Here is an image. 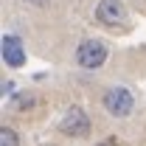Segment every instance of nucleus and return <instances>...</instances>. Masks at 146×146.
Wrapping results in <instances>:
<instances>
[{
	"instance_id": "obj_1",
	"label": "nucleus",
	"mask_w": 146,
	"mask_h": 146,
	"mask_svg": "<svg viewBox=\"0 0 146 146\" xmlns=\"http://www.w3.org/2000/svg\"><path fill=\"white\" fill-rule=\"evenodd\" d=\"M76 65L82 68V70H101L104 65H107L110 59V48L104 39H96V36H87V39H82L79 45H76Z\"/></svg>"
},
{
	"instance_id": "obj_2",
	"label": "nucleus",
	"mask_w": 146,
	"mask_h": 146,
	"mask_svg": "<svg viewBox=\"0 0 146 146\" xmlns=\"http://www.w3.org/2000/svg\"><path fill=\"white\" fill-rule=\"evenodd\" d=\"M101 107H104V112L110 118L121 121V118H129L135 112V96L124 84H112V87H107L101 93Z\"/></svg>"
},
{
	"instance_id": "obj_3",
	"label": "nucleus",
	"mask_w": 146,
	"mask_h": 146,
	"mask_svg": "<svg viewBox=\"0 0 146 146\" xmlns=\"http://www.w3.org/2000/svg\"><path fill=\"white\" fill-rule=\"evenodd\" d=\"M90 129H93L90 115H87V110L79 107V104H70V107L62 112V118H59V132H62L65 138L82 141V138L90 135Z\"/></svg>"
},
{
	"instance_id": "obj_4",
	"label": "nucleus",
	"mask_w": 146,
	"mask_h": 146,
	"mask_svg": "<svg viewBox=\"0 0 146 146\" xmlns=\"http://www.w3.org/2000/svg\"><path fill=\"white\" fill-rule=\"evenodd\" d=\"M96 23L104 28H115L127 23V6L124 0H98L96 6Z\"/></svg>"
},
{
	"instance_id": "obj_5",
	"label": "nucleus",
	"mask_w": 146,
	"mask_h": 146,
	"mask_svg": "<svg viewBox=\"0 0 146 146\" xmlns=\"http://www.w3.org/2000/svg\"><path fill=\"white\" fill-rule=\"evenodd\" d=\"M0 54H3V65L17 70L28 62V54H25V45L17 34H3V45H0Z\"/></svg>"
},
{
	"instance_id": "obj_6",
	"label": "nucleus",
	"mask_w": 146,
	"mask_h": 146,
	"mask_svg": "<svg viewBox=\"0 0 146 146\" xmlns=\"http://www.w3.org/2000/svg\"><path fill=\"white\" fill-rule=\"evenodd\" d=\"M9 107L14 110V112H28V110L36 107V96L28 90H17L11 98H9Z\"/></svg>"
},
{
	"instance_id": "obj_7",
	"label": "nucleus",
	"mask_w": 146,
	"mask_h": 146,
	"mask_svg": "<svg viewBox=\"0 0 146 146\" xmlns=\"http://www.w3.org/2000/svg\"><path fill=\"white\" fill-rule=\"evenodd\" d=\"M0 146H20V135L14 127H3L0 129Z\"/></svg>"
},
{
	"instance_id": "obj_8",
	"label": "nucleus",
	"mask_w": 146,
	"mask_h": 146,
	"mask_svg": "<svg viewBox=\"0 0 146 146\" xmlns=\"http://www.w3.org/2000/svg\"><path fill=\"white\" fill-rule=\"evenodd\" d=\"M0 93H3V96H6V98H11V96H14V93H17V84H14V82H11V79H6V82H3V87H0Z\"/></svg>"
},
{
	"instance_id": "obj_9",
	"label": "nucleus",
	"mask_w": 146,
	"mask_h": 146,
	"mask_svg": "<svg viewBox=\"0 0 146 146\" xmlns=\"http://www.w3.org/2000/svg\"><path fill=\"white\" fill-rule=\"evenodd\" d=\"M96 146H121V143H118L115 138H104V141H98Z\"/></svg>"
},
{
	"instance_id": "obj_10",
	"label": "nucleus",
	"mask_w": 146,
	"mask_h": 146,
	"mask_svg": "<svg viewBox=\"0 0 146 146\" xmlns=\"http://www.w3.org/2000/svg\"><path fill=\"white\" fill-rule=\"evenodd\" d=\"M25 3H31V6H36V9H42V6H48L51 0H25Z\"/></svg>"
}]
</instances>
